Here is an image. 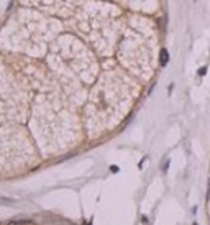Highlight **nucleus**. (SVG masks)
Returning a JSON list of instances; mask_svg holds the SVG:
<instances>
[{
  "label": "nucleus",
  "mask_w": 210,
  "mask_h": 225,
  "mask_svg": "<svg viewBox=\"0 0 210 225\" xmlns=\"http://www.w3.org/2000/svg\"><path fill=\"white\" fill-rule=\"evenodd\" d=\"M168 59H169V54H168V51H166V49H163V51H161V64H163V66H166V64H168Z\"/></svg>",
  "instance_id": "nucleus-1"
}]
</instances>
